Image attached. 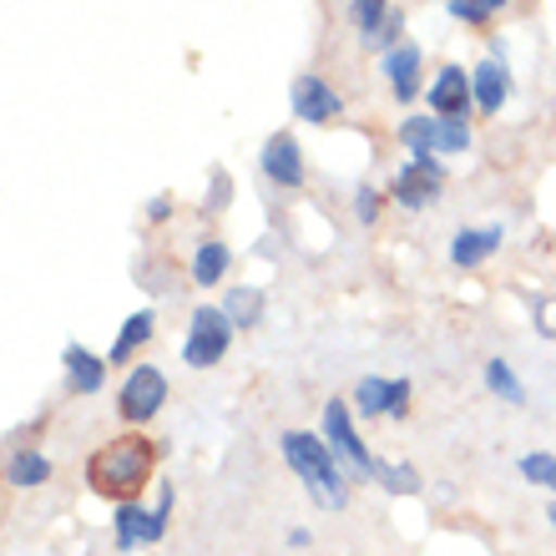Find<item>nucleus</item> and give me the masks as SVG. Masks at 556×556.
<instances>
[{"mask_svg":"<svg viewBox=\"0 0 556 556\" xmlns=\"http://www.w3.org/2000/svg\"><path fill=\"white\" fill-rule=\"evenodd\" d=\"M481 380H485V390H491L501 405H516V410L527 405V384H521V375H516L501 354H491V359L481 365Z\"/></svg>","mask_w":556,"mask_h":556,"instance_id":"obj_19","label":"nucleus"},{"mask_svg":"<svg viewBox=\"0 0 556 556\" xmlns=\"http://www.w3.org/2000/svg\"><path fill=\"white\" fill-rule=\"evenodd\" d=\"M384 203H390V198H384L380 188H369V182H359V188H354V218L365 223V228H375V223H380Z\"/></svg>","mask_w":556,"mask_h":556,"instance_id":"obj_27","label":"nucleus"},{"mask_svg":"<svg viewBox=\"0 0 556 556\" xmlns=\"http://www.w3.org/2000/svg\"><path fill=\"white\" fill-rule=\"evenodd\" d=\"M233 203V177L213 167V182H207V213H223V207Z\"/></svg>","mask_w":556,"mask_h":556,"instance_id":"obj_28","label":"nucleus"},{"mask_svg":"<svg viewBox=\"0 0 556 556\" xmlns=\"http://www.w3.org/2000/svg\"><path fill=\"white\" fill-rule=\"evenodd\" d=\"M435 132H440V117L435 112H425V117H405L395 127V137H400V147H405V152H435Z\"/></svg>","mask_w":556,"mask_h":556,"instance_id":"obj_22","label":"nucleus"},{"mask_svg":"<svg viewBox=\"0 0 556 556\" xmlns=\"http://www.w3.org/2000/svg\"><path fill=\"white\" fill-rule=\"evenodd\" d=\"M289 106H293V117L308 122V127H329V122L344 117V97H339L324 76L304 72V76H293V87H289Z\"/></svg>","mask_w":556,"mask_h":556,"instance_id":"obj_8","label":"nucleus"},{"mask_svg":"<svg viewBox=\"0 0 556 556\" xmlns=\"http://www.w3.org/2000/svg\"><path fill=\"white\" fill-rule=\"evenodd\" d=\"M233 319L223 308L203 304L188 314V334H182V365L188 369H213L228 359V344H233Z\"/></svg>","mask_w":556,"mask_h":556,"instance_id":"obj_6","label":"nucleus"},{"mask_svg":"<svg viewBox=\"0 0 556 556\" xmlns=\"http://www.w3.org/2000/svg\"><path fill=\"white\" fill-rule=\"evenodd\" d=\"M511 0H445V15L451 21H466V26H491Z\"/></svg>","mask_w":556,"mask_h":556,"instance_id":"obj_25","label":"nucleus"},{"mask_svg":"<svg viewBox=\"0 0 556 556\" xmlns=\"http://www.w3.org/2000/svg\"><path fill=\"white\" fill-rule=\"evenodd\" d=\"M177 491L167 481L157 485V506L147 511L137 501H117L112 511V536H117V552H137V546H157L167 536V516H173Z\"/></svg>","mask_w":556,"mask_h":556,"instance_id":"obj_5","label":"nucleus"},{"mask_svg":"<svg viewBox=\"0 0 556 556\" xmlns=\"http://www.w3.org/2000/svg\"><path fill=\"white\" fill-rule=\"evenodd\" d=\"M278 451H283V460H289V470L304 481L308 501L314 506H324V511H339L344 501H350V476H344V466L334 460V451H329V440L324 435H308V430H283L278 435Z\"/></svg>","mask_w":556,"mask_h":556,"instance_id":"obj_1","label":"nucleus"},{"mask_svg":"<svg viewBox=\"0 0 556 556\" xmlns=\"http://www.w3.org/2000/svg\"><path fill=\"white\" fill-rule=\"evenodd\" d=\"M152 466H157V451L147 435H117L106 440L102 451L87 460V485L106 501H137L147 481H152Z\"/></svg>","mask_w":556,"mask_h":556,"instance_id":"obj_2","label":"nucleus"},{"mask_svg":"<svg viewBox=\"0 0 556 556\" xmlns=\"http://www.w3.org/2000/svg\"><path fill=\"white\" fill-rule=\"evenodd\" d=\"M61 369H66V384H72V395L91 400V395H102V384H106V359H97V354L87 350V344H66L61 350Z\"/></svg>","mask_w":556,"mask_h":556,"instance_id":"obj_14","label":"nucleus"},{"mask_svg":"<svg viewBox=\"0 0 556 556\" xmlns=\"http://www.w3.org/2000/svg\"><path fill=\"white\" fill-rule=\"evenodd\" d=\"M501 243H506V223H485V228H455V238H451V268L470 274V268H481L485 258H496Z\"/></svg>","mask_w":556,"mask_h":556,"instance_id":"obj_13","label":"nucleus"},{"mask_svg":"<svg viewBox=\"0 0 556 556\" xmlns=\"http://www.w3.org/2000/svg\"><path fill=\"white\" fill-rule=\"evenodd\" d=\"M308 542H314V536H308V531H304V527H293V531H289V546H293V552H304V546H308Z\"/></svg>","mask_w":556,"mask_h":556,"instance_id":"obj_32","label":"nucleus"},{"mask_svg":"<svg viewBox=\"0 0 556 556\" xmlns=\"http://www.w3.org/2000/svg\"><path fill=\"white\" fill-rule=\"evenodd\" d=\"M375 481H380L390 496H415V491H420V470H415L410 460H380V466H375Z\"/></svg>","mask_w":556,"mask_h":556,"instance_id":"obj_24","label":"nucleus"},{"mask_svg":"<svg viewBox=\"0 0 556 556\" xmlns=\"http://www.w3.org/2000/svg\"><path fill=\"white\" fill-rule=\"evenodd\" d=\"M350 405L359 420H375V415L390 410V380L384 375H365V380L350 390Z\"/></svg>","mask_w":556,"mask_h":556,"instance_id":"obj_20","label":"nucleus"},{"mask_svg":"<svg viewBox=\"0 0 556 556\" xmlns=\"http://www.w3.org/2000/svg\"><path fill=\"white\" fill-rule=\"evenodd\" d=\"M152 334H157V314L152 308H137V314H127V324L117 329V339H112V350H106V365H127L142 344H152Z\"/></svg>","mask_w":556,"mask_h":556,"instance_id":"obj_17","label":"nucleus"},{"mask_svg":"<svg viewBox=\"0 0 556 556\" xmlns=\"http://www.w3.org/2000/svg\"><path fill=\"white\" fill-rule=\"evenodd\" d=\"M531 314H536V334L556 339V299H536V304H531Z\"/></svg>","mask_w":556,"mask_h":556,"instance_id":"obj_30","label":"nucleus"},{"mask_svg":"<svg viewBox=\"0 0 556 556\" xmlns=\"http://www.w3.org/2000/svg\"><path fill=\"white\" fill-rule=\"evenodd\" d=\"M162 405H167V375L157 365H137L117 390V415L127 425H147L157 420Z\"/></svg>","mask_w":556,"mask_h":556,"instance_id":"obj_7","label":"nucleus"},{"mask_svg":"<svg viewBox=\"0 0 556 556\" xmlns=\"http://www.w3.org/2000/svg\"><path fill=\"white\" fill-rule=\"evenodd\" d=\"M425 102L435 117H470V72L466 66H440L430 76V87H425Z\"/></svg>","mask_w":556,"mask_h":556,"instance_id":"obj_12","label":"nucleus"},{"mask_svg":"<svg viewBox=\"0 0 556 556\" xmlns=\"http://www.w3.org/2000/svg\"><path fill=\"white\" fill-rule=\"evenodd\" d=\"M390 0H350V21H354V30H359V41L375 51V41H380V30H384V21H390Z\"/></svg>","mask_w":556,"mask_h":556,"instance_id":"obj_21","label":"nucleus"},{"mask_svg":"<svg viewBox=\"0 0 556 556\" xmlns=\"http://www.w3.org/2000/svg\"><path fill=\"white\" fill-rule=\"evenodd\" d=\"M218 308L233 319V329H258L268 319V293L258 283H228Z\"/></svg>","mask_w":556,"mask_h":556,"instance_id":"obj_16","label":"nucleus"},{"mask_svg":"<svg viewBox=\"0 0 556 556\" xmlns=\"http://www.w3.org/2000/svg\"><path fill=\"white\" fill-rule=\"evenodd\" d=\"M380 76H384V87H390V97H395L400 106H410L415 97L425 91L420 46H415V41H400V46H390V51H380Z\"/></svg>","mask_w":556,"mask_h":556,"instance_id":"obj_11","label":"nucleus"},{"mask_svg":"<svg viewBox=\"0 0 556 556\" xmlns=\"http://www.w3.org/2000/svg\"><path fill=\"white\" fill-rule=\"evenodd\" d=\"M440 188H445V157L435 152H415L390 173V203L405 207V213H425V207L440 203Z\"/></svg>","mask_w":556,"mask_h":556,"instance_id":"obj_4","label":"nucleus"},{"mask_svg":"<svg viewBox=\"0 0 556 556\" xmlns=\"http://www.w3.org/2000/svg\"><path fill=\"white\" fill-rule=\"evenodd\" d=\"M410 395H415V384L410 380H390V420H405L410 415Z\"/></svg>","mask_w":556,"mask_h":556,"instance_id":"obj_29","label":"nucleus"},{"mask_svg":"<svg viewBox=\"0 0 556 556\" xmlns=\"http://www.w3.org/2000/svg\"><path fill=\"white\" fill-rule=\"evenodd\" d=\"M51 481V460H46L36 445H15L11 460H5V485L15 491H36V485Z\"/></svg>","mask_w":556,"mask_h":556,"instance_id":"obj_18","label":"nucleus"},{"mask_svg":"<svg viewBox=\"0 0 556 556\" xmlns=\"http://www.w3.org/2000/svg\"><path fill=\"white\" fill-rule=\"evenodd\" d=\"M460 152H470V117H440L435 157H460Z\"/></svg>","mask_w":556,"mask_h":556,"instance_id":"obj_26","label":"nucleus"},{"mask_svg":"<svg viewBox=\"0 0 556 556\" xmlns=\"http://www.w3.org/2000/svg\"><path fill=\"white\" fill-rule=\"evenodd\" d=\"M228 268H233V249L223 243V238H203L198 249H192V283L198 289H218V283H228Z\"/></svg>","mask_w":556,"mask_h":556,"instance_id":"obj_15","label":"nucleus"},{"mask_svg":"<svg viewBox=\"0 0 556 556\" xmlns=\"http://www.w3.org/2000/svg\"><path fill=\"white\" fill-rule=\"evenodd\" d=\"M167 213H173V203H167V198H157V203L147 207V218H152V223H162V218H167Z\"/></svg>","mask_w":556,"mask_h":556,"instance_id":"obj_31","label":"nucleus"},{"mask_svg":"<svg viewBox=\"0 0 556 556\" xmlns=\"http://www.w3.org/2000/svg\"><path fill=\"white\" fill-rule=\"evenodd\" d=\"M516 476L527 485H536V491H552L556 496V455L552 451H527L516 460Z\"/></svg>","mask_w":556,"mask_h":556,"instance_id":"obj_23","label":"nucleus"},{"mask_svg":"<svg viewBox=\"0 0 556 556\" xmlns=\"http://www.w3.org/2000/svg\"><path fill=\"white\" fill-rule=\"evenodd\" d=\"M319 435L329 440V451H334V460L344 466V476H350V481H369V476H375V466H380V460L369 455L365 435H359V415H354L350 395L324 400Z\"/></svg>","mask_w":556,"mask_h":556,"instance_id":"obj_3","label":"nucleus"},{"mask_svg":"<svg viewBox=\"0 0 556 556\" xmlns=\"http://www.w3.org/2000/svg\"><path fill=\"white\" fill-rule=\"evenodd\" d=\"M546 521H552V531H556V496H552V506H546Z\"/></svg>","mask_w":556,"mask_h":556,"instance_id":"obj_33","label":"nucleus"},{"mask_svg":"<svg viewBox=\"0 0 556 556\" xmlns=\"http://www.w3.org/2000/svg\"><path fill=\"white\" fill-rule=\"evenodd\" d=\"M470 102H476L481 117H496L501 106L511 102V61L485 51V56L470 66Z\"/></svg>","mask_w":556,"mask_h":556,"instance_id":"obj_10","label":"nucleus"},{"mask_svg":"<svg viewBox=\"0 0 556 556\" xmlns=\"http://www.w3.org/2000/svg\"><path fill=\"white\" fill-rule=\"evenodd\" d=\"M258 173L274 182V188L283 192H299L308 182V162H304V147H299V137L293 132H274L264 142V152H258Z\"/></svg>","mask_w":556,"mask_h":556,"instance_id":"obj_9","label":"nucleus"}]
</instances>
